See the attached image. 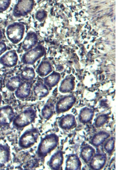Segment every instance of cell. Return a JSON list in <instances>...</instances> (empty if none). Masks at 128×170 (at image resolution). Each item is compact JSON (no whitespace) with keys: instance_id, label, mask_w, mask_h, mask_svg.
<instances>
[{"instance_id":"6da1fadb","label":"cell","mask_w":128,"mask_h":170,"mask_svg":"<svg viewBox=\"0 0 128 170\" xmlns=\"http://www.w3.org/2000/svg\"><path fill=\"white\" fill-rule=\"evenodd\" d=\"M59 141V136L55 133L49 134L42 137L36 150L37 157L44 159L57 147Z\"/></svg>"},{"instance_id":"7a4b0ae2","label":"cell","mask_w":128,"mask_h":170,"mask_svg":"<svg viewBox=\"0 0 128 170\" xmlns=\"http://www.w3.org/2000/svg\"><path fill=\"white\" fill-rule=\"evenodd\" d=\"M37 117L36 110L32 107H28L15 116L12 124L16 129L23 128L34 122Z\"/></svg>"},{"instance_id":"3957f363","label":"cell","mask_w":128,"mask_h":170,"mask_svg":"<svg viewBox=\"0 0 128 170\" xmlns=\"http://www.w3.org/2000/svg\"><path fill=\"white\" fill-rule=\"evenodd\" d=\"M40 135V131L36 128L27 129L19 139L18 142L19 147L24 149L31 147L37 142Z\"/></svg>"},{"instance_id":"277c9868","label":"cell","mask_w":128,"mask_h":170,"mask_svg":"<svg viewBox=\"0 0 128 170\" xmlns=\"http://www.w3.org/2000/svg\"><path fill=\"white\" fill-rule=\"evenodd\" d=\"M25 29L24 25L21 23L14 22L11 23L6 29L7 37L13 44H17L22 39Z\"/></svg>"},{"instance_id":"5b68a950","label":"cell","mask_w":128,"mask_h":170,"mask_svg":"<svg viewBox=\"0 0 128 170\" xmlns=\"http://www.w3.org/2000/svg\"><path fill=\"white\" fill-rule=\"evenodd\" d=\"M75 97L72 95L66 96L60 98L55 105V111L57 114L65 112L69 110L75 102Z\"/></svg>"},{"instance_id":"8992f818","label":"cell","mask_w":128,"mask_h":170,"mask_svg":"<svg viewBox=\"0 0 128 170\" xmlns=\"http://www.w3.org/2000/svg\"><path fill=\"white\" fill-rule=\"evenodd\" d=\"M33 5L32 1H18L14 7L13 15L16 17L25 16L31 11Z\"/></svg>"},{"instance_id":"52a82bcc","label":"cell","mask_w":128,"mask_h":170,"mask_svg":"<svg viewBox=\"0 0 128 170\" xmlns=\"http://www.w3.org/2000/svg\"><path fill=\"white\" fill-rule=\"evenodd\" d=\"M45 53L42 48H34L29 50L23 54L21 57L22 63L26 65H33Z\"/></svg>"},{"instance_id":"ba28073f","label":"cell","mask_w":128,"mask_h":170,"mask_svg":"<svg viewBox=\"0 0 128 170\" xmlns=\"http://www.w3.org/2000/svg\"><path fill=\"white\" fill-rule=\"evenodd\" d=\"M15 117L13 108L9 105L0 108V125L5 126L10 124Z\"/></svg>"},{"instance_id":"9c48e42d","label":"cell","mask_w":128,"mask_h":170,"mask_svg":"<svg viewBox=\"0 0 128 170\" xmlns=\"http://www.w3.org/2000/svg\"><path fill=\"white\" fill-rule=\"evenodd\" d=\"M107 160L106 153L98 152L95 153L88 163L90 168L92 170L102 169L104 167Z\"/></svg>"},{"instance_id":"30bf717a","label":"cell","mask_w":128,"mask_h":170,"mask_svg":"<svg viewBox=\"0 0 128 170\" xmlns=\"http://www.w3.org/2000/svg\"><path fill=\"white\" fill-rule=\"evenodd\" d=\"M18 60V56L16 51L11 50L0 57V64L6 68H12L17 64Z\"/></svg>"},{"instance_id":"8fae6325","label":"cell","mask_w":128,"mask_h":170,"mask_svg":"<svg viewBox=\"0 0 128 170\" xmlns=\"http://www.w3.org/2000/svg\"><path fill=\"white\" fill-rule=\"evenodd\" d=\"M58 125L61 129L69 130L75 127L77 123L75 116L69 114L60 117L58 120Z\"/></svg>"},{"instance_id":"7c38bea8","label":"cell","mask_w":128,"mask_h":170,"mask_svg":"<svg viewBox=\"0 0 128 170\" xmlns=\"http://www.w3.org/2000/svg\"><path fill=\"white\" fill-rule=\"evenodd\" d=\"M63 161V152L61 150H58L52 155L47 163L50 169L58 170L60 169Z\"/></svg>"},{"instance_id":"4fadbf2b","label":"cell","mask_w":128,"mask_h":170,"mask_svg":"<svg viewBox=\"0 0 128 170\" xmlns=\"http://www.w3.org/2000/svg\"><path fill=\"white\" fill-rule=\"evenodd\" d=\"M81 165V161L77 154H70L66 160L65 170H80Z\"/></svg>"},{"instance_id":"5bb4252c","label":"cell","mask_w":128,"mask_h":170,"mask_svg":"<svg viewBox=\"0 0 128 170\" xmlns=\"http://www.w3.org/2000/svg\"><path fill=\"white\" fill-rule=\"evenodd\" d=\"M110 137L109 132L104 130L100 131L93 136L89 143L94 147H98L103 144Z\"/></svg>"},{"instance_id":"9a60e30c","label":"cell","mask_w":128,"mask_h":170,"mask_svg":"<svg viewBox=\"0 0 128 170\" xmlns=\"http://www.w3.org/2000/svg\"><path fill=\"white\" fill-rule=\"evenodd\" d=\"M31 92V86L30 83L28 82H22L14 91V94L17 98L23 100L29 97Z\"/></svg>"},{"instance_id":"2e32d148","label":"cell","mask_w":128,"mask_h":170,"mask_svg":"<svg viewBox=\"0 0 128 170\" xmlns=\"http://www.w3.org/2000/svg\"><path fill=\"white\" fill-rule=\"evenodd\" d=\"M61 78V75L59 72L53 71L43 79L44 83L49 88H51L56 86L59 83Z\"/></svg>"},{"instance_id":"e0dca14e","label":"cell","mask_w":128,"mask_h":170,"mask_svg":"<svg viewBox=\"0 0 128 170\" xmlns=\"http://www.w3.org/2000/svg\"><path fill=\"white\" fill-rule=\"evenodd\" d=\"M48 88L44 83L38 82L35 83L33 87L34 95L39 98L46 97L49 94Z\"/></svg>"},{"instance_id":"ac0fdd59","label":"cell","mask_w":128,"mask_h":170,"mask_svg":"<svg viewBox=\"0 0 128 170\" xmlns=\"http://www.w3.org/2000/svg\"><path fill=\"white\" fill-rule=\"evenodd\" d=\"M11 158L10 147L7 144H0V168L4 166Z\"/></svg>"},{"instance_id":"d6986e66","label":"cell","mask_w":128,"mask_h":170,"mask_svg":"<svg viewBox=\"0 0 128 170\" xmlns=\"http://www.w3.org/2000/svg\"><path fill=\"white\" fill-rule=\"evenodd\" d=\"M53 70L52 66L50 62L47 60H44L40 62L36 71L40 77H44L51 73Z\"/></svg>"},{"instance_id":"ffe728a7","label":"cell","mask_w":128,"mask_h":170,"mask_svg":"<svg viewBox=\"0 0 128 170\" xmlns=\"http://www.w3.org/2000/svg\"><path fill=\"white\" fill-rule=\"evenodd\" d=\"M96 153L95 149L91 145H86L81 149L80 156L86 163H88Z\"/></svg>"},{"instance_id":"44dd1931","label":"cell","mask_w":128,"mask_h":170,"mask_svg":"<svg viewBox=\"0 0 128 170\" xmlns=\"http://www.w3.org/2000/svg\"><path fill=\"white\" fill-rule=\"evenodd\" d=\"M75 82L73 78L69 76H66L61 81L59 87V91L62 93L71 92L74 89Z\"/></svg>"},{"instance_id":"7402d4cb","label":"cell","mask_w":128,"mask_h":170,"mask_svg":"<svg viewBox=\"0 0 128 170\" xmlns=\"http://www.w3.org/2000/svg\"><path fill=\"white\" fill-rule=\"evenodd\" d=\"M94 115L93 111L91 109L83 108L80 111L78 116L79 121L83 124L88 123L92 120Z\"/></svg>"},{"instance_id":"603a6c76","label":"cell","mask_w":128,"mask_h":170,"mask_svg":"<svg viewBox=\"0 0 128 170\" xmlns=\"http://www.w3.org/2000/svg\"><path fill=\"white\" fill-rule=\"evenodd\" d=\"M55 105L51 102H48L44 105L41 110V115L44 119L48 120L51 118L54 114Z\"/></svg>"},{"instance_id":"cb8c5ba5","label":"cell","mask_w":128,"mask_h":170,"mask_svg":"<svg viewBox=\"0 0 128 170\" xmlns=\"http://www.w3.org/2000/svg\"><path fill=\"white\" fill-rule=\"evenodd\" d=\"M36 43V37L33 32L28 33L22 43L23 50L26 51L32 48Z\"/></svg>"},{"instance_id":"d4e9b609","label":"cell","mask_w":128,"mask_h":170,"mask_svg":"<svg viewBox=\"0 0 128 170\" xmlns=\"http://www.w3.org/2000/svg\"><path fill=\"white\" fill-rule=\"evenodd\" d=\"M20 76H15L10 78L5 84L6 88L10 91L14 92L22 82Z\"/></svg>"},{"instance_id":"484cf974","label":"cell","mask_w":128,"mask_h":170,"mask_svg":"<svg viewBox=\"0 0 128 170\" xmlns=\"http://www.w3.org/2000/svg\"><path fill=\"white\" fill-rule=\"evenodd\" d=\"M35 76V72L33 67L26 66L21 70L20 76L22 79L28 81L33 80Z\"/></svg>"},{"instance_id":"4316f807","label":"cell","mask_w":128,"mask_h":170,"mask_svg":"<svg viewBox=\"0 0 128 170\" xmlns=\"http://www.w3.org/2000/svg\"><path fill=\"white\" fill-rule=\"evenodd\" d=\"M115 138L113 137H109L104 143L103 149L105 153L110 155L113 152L115 146Z\"/></svg>"},{"instance_id":"83f0119b","label":"cell","mask_w":128,"mask_h":170,"mask_svg":"<svg viewBox=\"0 0 128 170\" xmlns=\"http://www.w3.org/2000/svg\"><path fill=\"white\" fill-rule=\"evenodd\" d=\"M108 119V117L107 115L103 114L100 115L95 119L94 125L96 128L102 127L107 122Z\"/></svg>"},{"instance_id":"f1b7e54d","label":"cell","mask_w":128,"mask_h":170,"mask_svg":"<svg viewBox=\"0 0 128 170\" xmlns=\"http://www.w3.org/2000/svg\"><path fill=\"white\" fill-rule=\"evenodd\" d=\"M11 1V0H0V12L7 10L9 7Z\"/></svg>"},{"instance_id":"f546056e","label":"cell","mask_w":128,"mask_h":170,"mask_svg":"<svg viewBox=\"0 0 128 170\" xmlns=\"http://www.w3.org/2000/svg\"><path fill=\"white\" fill-rule=\"evenodd\" d=\"M6 44L3 41H0V56L7 50Z\"/></svg>"},{"instance_id":"4dcf8cb0","label":"cell","mask_w":128,"mask_h":170,"mask_svg":"<svg viewBox=\"0 0 128 170\" xmlns=\"http://www.w3.org/2000/svg\"><path fill=\"white\" fill-rule=\"evenodd\" d=\"M3 33L0 27V41L3 38Z\"/></svg>"},{"instance_id":"1f68e13d","label":"cell","mask_w":128,"mask_h":170,"mask_svg":"<svg viewBox=\"0 0 128 170\" xmlns=\"http://www.w3.org/2000/svg\"><path fill=\"white\" fill-rule=\"evenodd\" d=\"M2 95L1 94V93H0V105L1 104V101L2 100Z\"/></svg>"}]
</instances>
